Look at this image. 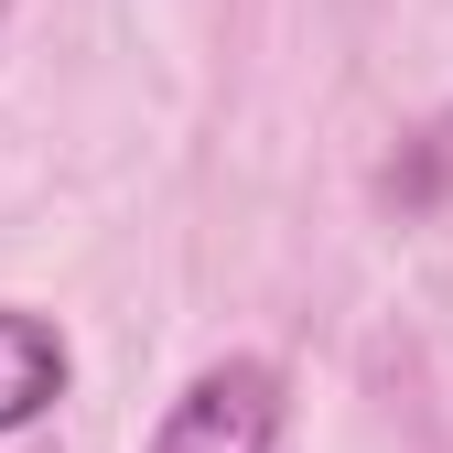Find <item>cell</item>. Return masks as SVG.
Returning a JSON list of instances; mask_svg holds the SVG:
<instances>
[{
	"instance_id": "cell-1",
	"label": "cell",
	"mask_w": 453,
	"mask_h": 453,
	"mask_svg": "<svg viewBox=\"0 0 453 453\" xmlns=\"http://www.w3.org/2000/svg\"><path fill=\"white\" fill-rule=\"evenodd\" d=\"M270 442H280V378L259 357L205 367L151 432V453H270Z\"/></svg>"
},
{
	"instance_id": "cell-2",
	"label": "cell",
	"mask_w": 453,
	"mask_h": 453,
	"mask_svg": "<svg viewBox=\"0 0 453 453\" xmlns=\"http://www.w3.org/2000/svg\"><path fill=\"white\" fill-rule=\"evenodd\" d=\"M65 400V334L43 313H0V442Z\"/></svg>"
}]
</instances>
